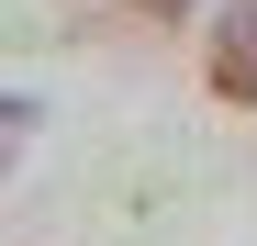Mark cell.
<instances>
[{"label": "cell", "mask_w": 257, "mask_h": 246, "mask_svg": "<svg viewBox=\"0 0 257 246\" xmlns=\"http://www.w3.org/2000/svg\"><path fill=\"white\" fill-rule=\"evenodd\" d=\"M201 67H212V90H224L235 112H257V0L212 12V34H201Z\"/></svg>", "instance_id": "cell-1"}, {"label": "cell", "mask_w": 257, "mask_h": 246, "mask_svg": "<svg viewBox=\"0 0 257 246\" xmlns=\"http://www.w3.org/2000/svg\"><path fill=\"white\" fill-rule=\"evenodd\" d=\"M123 12H146V23H179V12H190V0H123Z\"/></svg>", "instance_id": "cell-3"}, {"label": "cell", "mask_w": 257, "mask_h": 246, "mask_svg": "<svg viewBox=\"0 0 257 246\" xmlns=\"http://www.w3.org/2000/svg\"><path fill=\"white\" fill-rule=\"evenodd\" d=\"M23 135H34V101H23V90H0V168L23 157Z\"/></svg>", "instance_id": "cell-2"}]
</instances>
